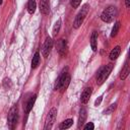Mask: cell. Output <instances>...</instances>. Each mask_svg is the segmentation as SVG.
I'll use <instances>...</instances> for the list:
<instances>
[{"instance_id":"5b68a950","label":"cell","mask_w":130,"mask_h":130,"mask_svg":"<svg viewBox=\"0 0 130 130\" xmlns=\"http://www.w3.org/2000/svg\"><path fill=\"white\" fill-rule=\"evenodd\" d=\"M56 117H57V109L52 108L47 116V119H46V123H45V127H44L45 130H49L52 128V126L56 120Z\"/></svg>"},{"instance_id":"4316f807","label":"cell","mask_w":130,"mask_h":130,"mask_svg":"<svg viewBox=\"0 0 130 130\" xmlns=\"http://www.w3.org/2000/svg\"><path fill=\"white\" fill-rule=\"evenodd\" d=\"M125 5L127 8H129L130 7V0H125Z\"/></svg>"},{"instance_id":"9a60e30c","label":"cell","mask_w":130,"mask_h":130,"mask_svg":"<svg viewBox=\"0 0 130 130\" xmlns=\"http://www.w3.org/2000/svg\"><path fill=\"white\" fill-rule=\"evenodd\" d=\"M36 100H37V94H34V95L27 101V103H26V105H25V112H26L27 114H28V113L30 112V110L32 109Z\"/></svg>"},{"instance_id":"8fae6325","label":"cell","mask_w":130,"mask_h":130,"mask_svg":"<svg viewBox=\"0 0 130 130\" xmlns=\"http://www.w3.org/2000/svg\"><path fill=\"white\" fill-rule=\"evenodd\" d=\"M86 116H87L86 110H85V109H81V110H80V112H79L78 123H77V126H78V128L82 127V125L84 124V122H85V120H86Z\"/></svg>"},{"instance_id":"ffe728a7","label":"cell","mask_w":130,"mask_h":130,"mask_svg":"<svg viewBox=\"0 0 130 130\" xmlns=\"http://www.w3.org/2000/svg\"><path fill=\"white\" fill-rule=\"evenodd\" d=\"M60 27H61V19H58V20L56 21V23L54 24V27H53V30H52L53 37H56V36H57V34H58L59 30H60Z\"/></svg>"},{"instance_id":"cb8c5ba5","label":"cell","mask_w":130,"mask_h":130,"mask_svg":"<svg viewBox=\"0 0 130 130\" xmlns=\"http://www.w3.org/2000/svg\"><path fill=\"white\" fill-rule=\"evenodd\" d=\"M83 129H84V130H93V129H94V125H93V123L88 122L87 124H85V125L83 126Z\"/></svg>"},{"instance_id":"7402d4cb","label":"cell","mask_w":130,"mask_h":130,"mask_svg":"<svg viewBox=\"0 0 130 130\" xmlns=\"http://www.w3.org/2000/svg\"><path fill=\"white\" fill-rule=\"evenodd\" d=\"M119 28H120V22H119V21H117V22L114 24L113 28H112V32H111V37H112V38L116 37V35L118 34Z\"/></svg>"},{"instance_id":"3957f363","label":"cell","mask_w":130,"mask_h":130,"mask_svg":"<svg viewBox=\"0 0 130 130\" xmlns=\"http://www.w3.org/2000/svg\"><path fill=\"white\" fill-rule=\"evenodd\" d=\"M118 14V10L115 6H109L106 9H104V11L101 14V19L104 22H112L114 20V18L117 16Z\"/></svg>"},{"instance_id":"5bb4252c","label":"cell","mask_w":130,"mask_h":130,"mask_svg":"<svg viewBox=\"0 0 130 130\" xmlns=\"http://www.w3.org/2000/svg\"><path fill=\"white\" fill-rule=\"evenodd\" d=\"M120 53H121V48H120V46H116V47L110 52L109 57H110L111 60H116V59L119 57Z\"/></svg>"},{"instance_id":"8992f818","label":"cell","mask_w":130,"mask_h":130,"mask_svg":"<svg viewBox=\"0 0 130 130\" xmlns=\"http://www.w3.org/2000/svg\"><path fill=\"white\" fill-rule=\"evenodd\" d=\"M52 48H53V40L50 37H47V39L43 45V48H42V55L44 58H47L49 56Z\"/></svg>"},{"instance_id":"d4e9b609","label":"cell","mask_w":130,"mask_h":130,"mask_svg":"<svg viewBox=\"0 0 130 130\" xmlns=\"http://www.w3.org/2000/svg\"><path fill=\"white\" fill-rule=\"evenodd\" d=\"M81 0H70V5L73 7V8H77L80 4Z\"/></svg>"},{"instance_id":"2e32d148","label":"cell","mask_w":130,"mask_h":130,"mask_svg":"<svg viewBox=\"0 0 130 130\" xmlns=\"http://www.w3.org/2000/svg\"><path fill=\"white\" fill-rule=\"evenodd\" d=\"M36 8H37V3H36V0H28V3H27V11L29 14H34L35 11H36Z\"/></svg>"},{"instance_id":"603a6c76","label":"cell","mask_w":130,"mask_h":130,"mask_svg":"<svg viewBox=\"0 0 130 130\" xmlns=\"http://www.w3.org/2000/svg\"><path fill=\"white\" fill-rule=\"evenodd\" d=\"M3 86L5 87V88H10L11 86H12V82H11V80L9 79V78H5L4 80H3Z\"/></svg>"},{"instance_id":"30bf717a","label":"cell","mask_w":130,"mask_h":130,"mask_svg":"<svg viewBox=\"0 0 130 130\" xmlns=\"http://www.w3.org/2000/svg\"><path fill=\"white\" fill-rule=\"evenodd\" d=\"M40 11L43 14H49L50 7H49V0H40Z\"/></svg>"},{"instance_id":"7a4b0ae2","label":"cell","mask_w":130,"mask_h":130,"mask_svg":"<svg viewBox=\"0 0 130 130\" xmlns=\"http://www.w3.org/2000/svg\"><path fill=\"white\" fill-rule=\"evenodd\" d=\"M88 10H89V5H88L87 3L84 4V5L81 7L80 11L76 14L75 19H74V21H73V27H74V28H79V27H80V25H81V24L83 23V21H84L85 16L87 15Z\"/></svg>"},{"instance_id":"277c9868","label":"cell","mask_w":130,"mask_h":130,"mask_svg":"<svg viewBox=\"0 0 130 130\" xmlns=\"http://www.w3.org/2000/svg\"><path fill=\"white\" fill-rule=\"evenodd\" d=\"M17 119H18V110H17V107L16 106H13L9 113H8V116H7V124H8V127L13 129L17 123Z\"/></svg>"},{"instance_id":"ac0fdd59","label":"cell","mask_w":130,"mask_h":130,"mask_svg":"<svg viewBox=\"0 0 130 130\" xmlns=\"http://www.w3.org/2000/svg\"><path fill=\"white\" fill-rule=\"evenodd\" d=\"M40 63V53L39 52H36L34 57H32V60H31V68H37L38 65Z\"/></svg>"},{"instance_id":"d6986e66","label":"cell","mask_w":130,"mask_h":130,"mask_svg":"<svg viewBox=\"0 0 130 130\" xmlns=\"http://www.w3.org/2000/svg\"><path fill=\"white\" fill-rule=\"evenodd\" d=\"M72 124H73V120H72V119H67V120L63 121V122L60 124L59 128H60V129H68V128H70V127L72 126Z\"/></svg>"},{"instance_id":"9c48e42d","label":"cell","mask_w":130,"mask_h":130,"mask_svg":"<svg viewBox=\"0 0 130 130\" xmlns=\"http://www.w3.org/2000/svg\"><path fill=\"white\" fill-rule=\"evenodd\" d=\"M91 92H92V88L91 87H86V88L83 89V91L81 93V96H80V101H81L82 104H86L89 101Z\"/></svg>"},{"instance_id":"7c38bea8","label":"cell","mask_w":130,"mask_h":130,"mask_svg":"<svg viewBox=\"0 0 130 130\" xmlns=\"http://www.w3.org/2000/svg\"><path fill=\"white\" fill-rule=\"evenodd\" d=\"M90 46L93 52L96 51V47H98V32L96 31H92L91 37H90Z\"/></svg>"},{"instance_id":"4fadbf2b","label":"cell","mask_w":130,"mask_h":130,"mask_svg":"<svg viewBox=\"0 0 130 130\" xmlns=\"http://www.w3.org/2000/svg\"><path fill=\"white\" fill-rule=\"evenodd\" d=\"M129 72H130V69H129V64H128V61H126L125 65H124V68L121 70V74H120V79L121 80H125L127 78V76L129 75Z\"/></svg>"},{"instance_id":"52a82bcc","label":"cell","mask_w":130,"mask_h":130,"mask_svg":"<svg viewBox=\"0 0 130 130\" xmlns=\"http://www.w3.org/2000/svg\"><path fill=\"white\" fill-rule=\"evenodd\" d=\"M56 48H57V51L60 55H65L66 54V51H67V43L65 40L63 39H60L57 41L56 43Z\"/></svg>"},{"instance_id":"ba28073f","label":"cell","mask_w":130,"mask_h":130,"mask_svg":"<svg viewBox=\"0 0 130 130\" xmlns=\"http://www.w3.org/2000/svg\"><path fill=\"white\" fill-rule=\"evenodd\" d=\"M67 71H68V68L66 67V68H64L63 70H62V72H61V74L59 75V77L57 78V80H56V82H55V85H54V88L57 90V89H60V87H61V85H62V82H63V80H64V78H65V76L68 74L67 73Z\"/></svg>"},{"instance_id":"83f0119b","label":"cell","mask_w":130,"mask_h":130,"mask_svg":"<svg viewBox=\"0 0 130 130\" xmlns=\"http://www.w3.org/2000/svg\"><path fill=\"white\" fill-rule=\"evenodd\" d=\"M1 4H2V0H0V5H1Z\"/></svg>"},{"instance_id":"484cf974","label":"cell","mask_w":130,"mask_h":130,"mask_svg":"<svg viewBox=\"0 0 130 130\" xmlns=\"http://www.w3.org/2000/svg\"><path fill=\"white\" fill-rule=\"evenodd\" d=\"M102 101H103V96L101 95V96H99V98L95 100V102H94V106H99V105L102 103Z\"/></svg>"},{"instance_id":"44dd1931","label":"cell","mask_w":130,"mask_h":130,"mask_svg":"<svg viewBox=\"0 0 130 130\" xmlns=\"http://www.w3.org/2000/svg\"><path fill=\"white\" fill-rule=\"evenodd\" d=\"M116 108H117V104H116V103H115V104H112V105H110V106L104 111V114H105V115H109V114L113 113V112L116 110Z\"/></svg>"},{"instance_id":"e0dca14e","label":"cell","mask_w":130,"mask_h":130,"mask_svg":"<svg viewBox=\"0 0 130 130\" xmlns=\"http://www.w3.org/2000/svg\"><path fill=\"white\" fill-rule=\"evenodd\" d=\"M70 79H71V77H70V75H69V73H68V74L65 76V78H64V80H63V82H62V85H61V87H60V89H61L62 92L67 89V87H68V85H69V83H70Z\"/></svg>"},{"instance_id":"6da1fadb","label":"cell","mask_w":130,"mask_h":130,"mask_svg":"<svg viewBox=\"0 0 130 130\" xmlns=\"http://www.w3.org/2000/svg\"><path fill=\"white\" fill-rule=\"evenodd\" d=\"M112 69H113V64L112 63H109L107 65H105L104 67H102L99 72H98V75H96V83L99 85H102L106 79L109 77L110 73L112 72Z\"/></svg>"}]
</instances>
